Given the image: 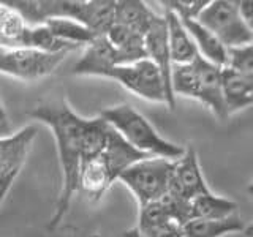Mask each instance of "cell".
<instances>
[{"mask_svg": "<svg viewBox=\"0 0 253 237\" xmlns=\"http://www.w3.org/2000/svg\"><path fill=\"white\" fill-rule=\"evenodd\" d=\"M100 117L125 142H128L133 149L144 155L172 161L180 158L185 150V147L160 136L154 125L128 103L103 109Z\"/></svg>", "mask_w": 253, "mask_h": 237, "instance_id": "7a4b0ae2", "label": "cell"}, {"mask_svg": "<svg viewBox=\"0 0 253 237\" xmlns=\"http://www.w3.org/2000/svg\"><path fill=\"white\" fill-rule=\"evenodd\" d=\"M196 21L212 32L226 49L253 43V29L242 21L237 2L234 0L208 2Z\"/></svg>", "mask_w": 253, "mask_h": 237, "instance_id": "5b68a950", "label": "cell"}, {"mask_svg": "<svg viewBox=\"0 0 253 237\" xmlns=\"http://www.w3.org/2000/svg\"><path fill=\"white\" fill-rule=\"evenodd\" d=\"M208 193H211V188L204 180L198 154L193 146H188L184 150L182 157L172 161L166 195L176 196L185 201H192L195 198Z\"/></svg>", "mask_w": 253, "mask_h": 237, "instance_id": "ba28073f", "label": "cell"}, {"mask_svg": "<svg viewBox=\"0 0 253 237\" xmlns=\"http://www.w3.org/2000/svg\"><path fill=\"white\" fill-rule=\"evenodd\" d=\"M68 19H73L84 24L98 37L105 35L108 29L114 24V6L113 0H70Z\"/></svg>", "mask_w": 253, "mask_h": 237, "instance_id": "8fae6325", "label": "cell"}, {"mask_svg": "<svg viewBox=\"0 0 253 237\" xmlns=\"http://www.w3.org/2000/svg\"><path fill=\"white\" fill-rule=\"evenodd\" d=\"M105 78L114 79L125 90L142 100L163 103L166 106V93L162 75L154 63L147 59L128 63V65L111 67Z\"/></svg>", "mask_w": 253, "mask_h": 237, "instance_id": "8992f818", "label": "cell"}, {"mask_svg": "<svg viewBox=\"0 0 253 237\" xmlns=\"http://www.w3.org/2000/svg\"><path fill=\"white\" fill-rule=\"evenodd\" d=\"M18 49H35L42 52H71L78 49L75 46H70L59 40L46 24H38V26H27L22 32L19 40Z\"/></svg>", "mask_w": 253, "mask_h": 237, "instance_id": "ac0fdd59", "label": "cell"}, {"mask_svg": "<svg viewBox=\"0 0 253 237\" xmlns=\"http://www.w3.org/2000/svg\"><path fill=\"white\" fill-rule=\"evenodd\" d=\"M172 161L155 157L144 158L128 166L117 180H121L130 190L139 207H142L146 204L160 201L168 192Z\"/></svg>", "mask_w": 253, "mask_h": 237, "instance_id": "277c9868", "label": "cell"}, {"mask_svg": "<svg viewBox=\"0 0 253 237\" xmlns=\"http://www.w3.org/2000/svg\"><path fill=\"white\" fill-rule=\"evenodd\" d=\"M29 116L37 118L49 128L57 142L59 163L62 169V190L55 205L54 215L47 228L54 231L70 210L71 201L79 192V169L83 164V136L87 118L78 116L65 98H49L40 101L29 111Z\"/></svg>", "mask_w": 253, "mask_h": 237, "instance_id": "6da1fadb", "label": "cell"}, {"mask_svg": "<svg viewBox=\"0 0 253 237\" xmlns=\"http://www.w3.org/2000/svg\"><path fill=\"white\" fill-rule=\"evenodd\" d=\"M124 237H144V236H142L136 228H131V229H128V231L124 233Z\"/></svg>", "mask_w": 253, "mask_h": 237, "instance_id": "4316f807", "label": "cell"}, {"mask_svg": "<svg viewBox=\"0 0 253 237\" xmlns=\"http://www.w3.org/2000/svg\"><path fill=\"white\" fill-rule=\"evenodd\" d=\"M114 65H116L114 47L111 46L105 35H101L93 43L85 46L83 57L75 63L71 73L78 76L105 78L109 68Z\"/></svg>", "mask_w": 253, "mask_h": 237, "instance_id": "4fadbf2b", "label": "cell"}, {"mask_svg": "<svg viewBox=\"0 0 253 237\" xmlns=\"http://www.w3.org/2000/svg\"><path fill=\"white\" fill-rule=\"evenodd\" d=\"M2 52H3V49H2V47H0V57H2Z\"/></svg>", "mask_w": 253, "mask_h": 237, "instance_id": "83f0119b", "label": "cell"}, {"mask_svg": "<svg viewBox=\"0 0 253 237\" xmlns=\"http://www.w3.org/2000/svg\"><path fill=\"white\" fill-rule=\"evenodd\" d=\"M180 22L195 43L198 54L212 65L223 68L226 65V47L218 41L217 37L203 27L196 19H180Z\"/></svg>", "mask_w": 253, "mask_h": 237, "instance_id": "5bb4252c", "label": "cell"}, {"mask_svg": "<svg viewBox=\"0 0 253 237\" xmlns=\"http://www.w3.org/2000/svg\"><path fill=\"white\" fill-rule=\"evenodd\" d=\"M158 14L152 8L141 0H119L114 6V22L122 24L142 37L152 26Z\"/></svg>", "mask_w": 253, "mask_h": 237, "instance_id": "2e32d148", "label": "cell"}, {"mask_svg": "<svg viewBox=\"0 0 253 237\" xmlns=\"http://www.w3.org/2000/svg\"><path fill=\"white\" fill-rule=\"evenodd\" d=\"M221 98L226 118L253 103V76L239 75L233 70L221 68Z\"/></svg>", "mask_w": 253, "mask_h": 237, "instance_id": "7c38bea8", "label": "cell"}, {"mask_svg": "<svg viewBox=\"0 0 253 237\" xmlns=\"http://www.w3.org/2000/svg\"><path fill=\"white\" fill-rule=\"evenodd\" d=\"M245 226L244 220L234 213L228 218L220 220H204V218H192L182 226V236L184 237H223L233 233H244Z\"/></svg>", "mask_w": 253, "mask_h": 237, "instance_id": "e0dca14e", "label": "cell"}, {"mask_svg": "<svg viewBox=\"0 0 253 237\" xmlns=\"http://www.w3.org/2000/svg\"><path fill=\"white\" fill-rule=\"evenodd\" d=\"M27 24L21 14L14 11L6 2H0V47L2 49H18L22 32Z\"/></svg>", "mask_w": 253, "mask_h": 237, "instance_id": "44dd1931", "label": "cell"}, {"mask_svg": "<svg viewBox=\"0 0 253 237\" xmlns=\"http://www.w3.org/2000/svg\"><path fill=\"white\" fill-rule=\"evenodd\" d=\"M171 90L185 98L203 103L218 118H226L221 98V68L204 60L201 55L185 65H172Z\"/></svg>", "mask_w": 253, "mask_h": 237, "instance_id": "3957f363", "label": "cell"}, {"mask_svg": "<svg viewBox=\"0 0 253 237\" xmlns=\"http://www.w3.org/2000/svg\"><path fill=\"white\" fill-rule=\"evenodd\" d=\"M237 210V204L228 198L213 195H201L190 201V217L204 218V220H220L234 215ZM190 218V220H192Z\"/></svg>", "mask_w": 253, "mask_h": 237, "instance_id": "d6986e66", "label": "cell"}, {"mask_svg": "<svg viewBox=\"0 0 253 237\" xmlns=\"http://www.w3.org/2000/svg\"><path fill=\"white\" fill-rule=\"evenodd\" d=\"M237 8H239V14L242 21L247 24L250 29H253V2H250V0H242V2H237Z\"/></svg>", "mask_w": 253, "mask_h": 237, "instance_id": "cb8c5ba5", "label": "cell"}, {"mask_svg": "<svg viewBox=\"0 0 253 237\" xmlns=\"http://www.w3.org/2000/svg\"><path fill=\"white\" fill-rule=\"evenodd\" d=\"M11 133H13V130H11L10 120H8V116L5 113V108L2 105V101H0V138L10 136Z\"/></svg>", "mask_w": 253, "mask_h": 237, "instance_id": "d4e9b609", "label": "cell"}, {"mask_svg": "<svg viewBox=\"0 0 253 237\" xmlns=\"http://www.w3.org/2000/svg\"><path fill=\"white\" fill-rule=\"evenodd\" d=\"M44 24L59 40L75 47L89 46L98 38V35L93 34L90 29H87L84 24L68 18H55V19H49Z\"/></svg>", "mask_w": 253, "mask_h": 237, "instance_id": "ffe728a7", "label": "cell"}, {"mask_svg": "<svg viewBox=\"0 0 253 237\" xmlns=\"http://www.w3.org/2000/svg\"><path fill=\"white\" fill-rule=\"evenodd\" d=\"M166 32H168V49L172 65H185L190 63L196 55H200L195 47V43L182 26L180 19L174 13L165 11Z\"/></svg>", "mask_w": 253, "mask_h": 237, "instance_id": "9a60e30c", "label": "cell"}, {"mask_svg": "<svg viewBox=\"0 0 253 237\" xmlns=\"http://www.w3.org/2000/svg\"><path fill=\"white\" fill-rule=\"evenodd\" d=\"M158 3L165 11L174 13L179 19H196L203 8L208 5V0H165Z\"/></svg>", "mask_w": 253, "mask_h": 237, "instance_id": "603a6c76", "label": "cell"}, {"mask_svg": "<svg viewBox=\"0 0 253 237\" xmlns=\"http://www.w3.org/2000/svg\"><path fill=\"white\" fill-rule=\"evenodd\" d=\"M144 49L146 57L160 71L165 93H166V106L169 109L176 108V97L171 90V57L168 49V32H166V19L163 14H158L154 19L152 26L144 34Z\"/></svg>", "mask_w": 253, "mask_h": 237, "instance_id": "9c48e42d", "label": "cell"}, {"mask_svg": "<svg viewBox=\"0 0 253 237\" xmlns=\"http://www.w3.org/2000/svg\"><path fill=\"white\" fill-rule=\"evenodd\" d=\"M68 54H49L35 49H3L0 57V73L21 81H37L54 73Z\"/></svg>", "mask_w": 253, "mask_h": 237, "instance_id": "52a82bcc", "label": "cell"}, {"mask_svg": "<svg viewBox=\"0 0 253 237\" xmlns=\"http://www.w3.org/2000/svg\"><path fill=\"white\" fill-rule=\"evenodd\" d=\"M13 179H6V177H0V204L3 202L5 196L10 192V188L13 187Z\"/></svg>", "mask_w": 253, "mask_h": 237, "instance_id": "484cf974", "label": "cell"}, {"mask_svg": "<svg viewBox=\"0 0 253 237\" xmlns=\"http://www.w3.org/2000/svg\"><path fill=\"white\" fill-rule=\"evenodd\" d=\"M223 68L233 70L239 75L253 76V46H239L226 49V65Z\"/></svg>", "mask_w": 253, "mask_h": 237, "instance_id": "7402d4cb", "label": "cell"}, {"mask_svg": "<svg viewBox=\"0 0 253 237\" xmlns=\"http://www.w3.org/2000/svg\"><path fill=\"white\" fill-rule=\"evenodd\" d=\"M35 138V125H27L10 136L0 138V177L13 180L18 177Z\"/></svg>", "mask_w": 253, "mask_h": 237, "instance_id": "30bf717a", "label": "cell"}]
</instances>
